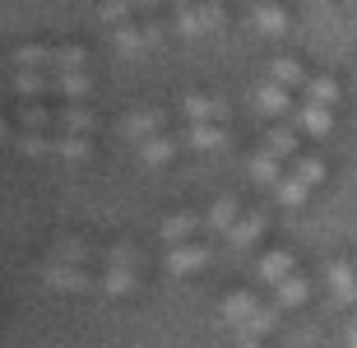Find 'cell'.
Here are the masks:
<instances>
[{
	"instance_id": "cell-22",
	"label": "cell",
	"mask_w": 357,
	"mask_h": 348,
	"mask_svg": "<svg viewBox=\"0 0 357 348\" xmlns=\"http://www.w3.org/2000/svg\"><path fill=\"white\" fill-rule=\"evenodd\" d=\"M52 153H61V158H75V162H84L93 153V144H89V135H52Z\"/></svg>"
},
{
	"instance_id": "cell-16",
	"label": "cell",
	"mask_w": 357,
	"mask_h": 348,
	"mask_svg": "<svg viewBox=\"0 0 357 348\" xmlns=\"http://www.w3.org/2000/svg\"><path fill=\"white\" fill-rule=\"evenodd\" d=\"M199 228H204V218H195V214H172V218H162V241L181 246V241H190Z\"/></svg>"
},
{
	"instance_id": "cell-9",
	"label": "cell",
	"mask_w": 357,
	"mask_h": 348,
	"mask_svg": "<svg viewBox=\"0 0 357 348\" xmlns=\"http://www.w3.org/2000/svg\"><path fill=\"white\" fill-rule=\"evenodd\" d=\"M162 112L158 107H144V112H130V116L121 121V130L130 135V139H139V144H144V139H153V135H162Z\"/></svg>"
},
{
	"instance_id": "cell-24",
	"label": "cell",
	"mask_w": 357,
	"mask_h": 348,
	"mask_svg": "<svg viewBox=\"0 0 357 348\" xmlns=\"http://www.w3.org/2000/svg\"><path fill=\"white\" fill-rule=\"evenodd\" d=\"M47 260H66V265H84V260H89V246H84L79 237H75V241H56L52 251H47Z\"/></svg>"
},
{
	"instance_id": "cell-8",
	"label": "cell",
	"mask_w": 357,
	"mask_h": 348,
	"mask_svg": "<svg viewBox=\"0 0 357 348\" xmlns=\"http://www.w3.org/2000/svg\"><path fill=\"white\" fill-rule=\"evenodd\" d=\"M209 255H213V246H204V241H181V246L167 251V274H190V269H199Z\"/></svg>"
},
{
	"instance_id": "cell-4",
	"label": "cell",
	"mask_w": 357,
	"mask_h": 348,
	"mask_svg": "<svg viewBox=\"0 0 357 348\" xmlns=\"http://www.w3.org/2000/svg\"><path fill=\"white\" fill-rule=\"evenodd\" d=\"M320 176H325V162H320L316 153L297 158V162L288 167V172L278 176V186H274L278 204H283V209H302L306 195H311V186H320Z\"/></svg>"
},
{
	"instance_id": "cell-6",
	"label": "cell",
	"mask_w": 357,
	"mask_h": 348,
	"mask_svg": "<svg viewBox=\"0 0 357 348\" xmlns=\"http://www.w3.org/2000/svg\"><path fill=\"white\" fill-rule=\"evenodd\" d=\"M172 28L181 33V38H204V33H213V28H223V5H218V0H190V5L176 10Z\"/></svg>"
},
{
	"instance_id": "cell-21",
	"label": "cell",
	"mask_w": 357,
	"mask_h": 348,
	"mask_svg": "<svg viewBox=\"0 0 357 348\" xmlns=\"http://www.w3.org/2000/svg\"><path fill=\"white\" fill-rule=\"evenodd\" d=\"M260 232H265V218L260 214H241L232 228H227V246H251V241H260Z\"/></svg>"
},
{
	"instance_id": "cell-14",
	"label": "cell",
	"mask_w": 357,
	"mask_h": 348,
	"mask_svg": "<svg viewBox=\"0 0 357 348\" xmlns=\"http://www.w3.org/2000/svg\"><path fill=\"white\" fill-rule=\"evenodd\" d=\"M251 24L260 28V33H269V38H278V33L288 28V14L278 10L274 0H260V5H251Z\"/></svg>"
},
{
	"instance_id": "cell-15",
	"label": "cell",
	"mask_w": 357,
	"mask_h": 348,
	"mask_svg": "<svg viewBox=\"0 0 357 348\" xmlns=\"http://www.w3.org/2000/svg\"><path fill=\"white\" fill-rule=\"evenodd\" d=\"M223 139H227V135H223L218 121H190V130H185V144L199 149V153H204V149H218Z\"/></svg>"
},
{
	"instance_id": "cell-5",
	"label": "cell",
	"mask_w": 357,
	"mask_h": 348,
	"mask_svg": "<svg viewBox=\"0 0 357 348\" xmlns=\"http://www.w3.org/2000/svg\"><path fill=\"white\" fill-rule=\"evenodd\" d=\"M135 274H139V251H135L130 241H116L112 251H107V269H102V293L112 297H126L135 288Z\"/></svg>"
},
{
	"instance_id": "cell-18",
	"label": "cell",
	"mask_w": 357,
	"mask_h": 348,
	"mask_svg": "<svg viewBox=\"0 0 357 348\" xmlns=\"http://www.w3.org/2000/svg\"><path fill=\"white\" fill-rule=\"evenodd\" d=\"M306 293H311V288H306V279H302V274H288V279H283V283L274 288V307H278V311L302 307V302H306Z\"/></svg>"
},
{
	"instance_id": "cell-20",
	"label": "cell",
	"mask_w": 357,
	"mask_h": 348,
	"mask_svg": "<svg viewBox=\"0 0 357 348\" xmlns=\"http://www.w3.org/2000/svg\"><path fill=\"white\" fill-rule=\"evenodd\" d=\"M176 144H181L176 135H153V139H144V144H139V153H144V167H162V162L176 153Z\"/></svg>"
},
{
	"instance_id": "cell-29",
	"label": "cell",
	"mask_w": 357,
	"mask_h": 348,
	"mask_svg": "<svg viewBox=\"0 0 357 348\" xmlns=\"http://www.w3.org/2000/svg\"><path fill=\"white\" fill-rule=\"evenodd\" d=\"M5 139H10V126H5V116H0V144H5Z\"/></svg>"
},
{
	"instance_id": "cell-28",
	"label": "cell",
	"mask_w": 357,
	"mask_h": 348,
	"mask_svg": "<svg viewBox=\"0 0 357 348\" xmlns=\"http://www.w3.org/2000/svg\"><path fill=\"white\" fill-rule=\"evenodd\" d=\"M237 348H260V339H237Z\"/></svg>"
},
{
	"instance_id": "cell-11",
	"label": "cell",
	"mask_w": 357,
	"mask_h": 348,
	"mask_svg": "<svg viewBox=\"0 0 357 348\" xmlns=\"http://www.w3.org/2000/svg\"><path fill=\"white\" fill-rule=\"evenodd\" d=\"M255 107H260V112H269V116H283V112L292 107V89H283L278 80L255 84Z\"/></svg>"
},
{
	"instance_id": "cell-19",
	"label": "cell",
	"mask_w": 357,
	"mask_h": 348,
	"mask_svg": "<svg viewBox=\"0 0 357 348\" xmlns=\"http://www.w3.org/2000/svg\"><path fill=\"white\" fill-rule=\"evenodd\" d=\"M181 112H185L190 121H223L227 107L218 103V98H209V93H190V98L181 103Z\"/></svg>"
},
{
	"instance_id": "cell-3",
	"label": "cell",
	"mask_w": 357,
	"mask_h": 348,
	"mask_svg": "<svg viewBox=\"0 0 357 348\" xmlns=\"http://www.w3.org/2000/svg\"><path fill=\"white\" fill-rule=\"evenodd\" d=\"M89 52L84 47H14L10 52V70H84Z\"/></svg>"
},
{
	"instance_id": "cell-27",
	"label": "cell",
	"mask_w": 357,
	"mask_h": 348,
	"mask_svg": "<svg viewBox=\"0 0 357 348\" xmlns=\"http://www.w3.org/2000/svg\"><path fill=\"white\" fill-rule=\"evenodd\" d=\"M348 348H357V311L348 316Z\"/></svg>"
},
{
	"instance_id": "cell-26",
	"label": "cell",
	"mask_w": 357,
	"mask_h": 348,
	"mask_svg": "<svg viewBox=\"0 0 357 348\" xmlns=\"http://www.w3.org/2000/svg\"><path fill=\"white\" fill-rule=\"evenodd\" d=\"M130 14H139V10H135V0H102V19H107L112 28L130 24Z\"/></svg>"
},
{
	"instance_id": "cell-7",
	"label": "cell",
	"mask_w": 357,
	"mask_h": 348,
	"mask_svg": "<svg viewBox=\"0 0 357 348\" xmlns=\"http://www.w3.org/2000/svg\"><path fill=\"white\" fill-rule=\"evenodd\" d=\"M42 279L52 283V288H61V293H89V288H93L89 269L66 265V260H42Z\"/></svg>"
},
{
	"instance_id": "cell-25",
	"label": "cell",
	"mask_w": 357,
	"mask_h": 348,
	"mask_svg": "<svg viewBox=\"0 0 357 348\" xmlns=\"http://www.w3.org/2000/svg\"><path fill=\"white\" fill-rule=\"evenodd\" d=\"M334 98H339V84H334L330 75H316V80L306 84V103H325V107H334Z\"/></svg>"
},
{
	"instance_id": "cell-23",
	"label": "cell",
	"mask_w": 357,
	"mask_h": 348,
	"mask_svg": "<svg viewBox=\"0 0 357 348\" xmlns=\"http://www.w3.org/2000/svg\"><path fill=\"white\" fill-rule=\"evenodd\" d=\"M269 80H278L283 84V89H306V75H302V66H297V61H292V56H278L274 66H269Z\"/></svg>"
},
{
	"instance_id": "cell-30",
	"label": "cell",
	"mask_w": 357,
	"mask_h": 348,
	"mask_svg": "<svg viewBox=\"0 0 357 348\" xmlns=\"http://www.w3.org/2000/svg\"><path fill=\"white\" fill-rule=\"evenodd\" d=\"M167 5H172V10H181V5H190V0H167Z\"/></svg>"
},
{
	"instance_id": "cell-13",
	"label": "cell",
	"mask_w": 357,
	"mask_h": 348,
	"mask_svg": "<svg viewBox=\"0 0 357 348\" xmlns=\"http://www.w3.org/2000/svg\"><path fill=\"white\" fill-rule=\"evenodd\" d=\"M288 274H297V269H292V255H288V251H269L265 260L255 265V279H260V283H274V288L288 279Z\"/></svg>"
},
{
	"instance_id": "cell-10",
	"label": "cell",
	"mask_w": 357,
	"mask_h": 348,
	"mask_svg": "<svg viewBox=\"0 0 357 348\" xmlns=\"http://www.w3.org/2000/svg\"><path fill=\"white\" fill-rule=\"evenodd\" d=\"M330 288H334L339 307H357V269L348 260H334L330 265Z\"/></svg>"
},
{
	"instance_id": "cell-1",
	"label": "cell",
	"mask_w": 357,
	"mask_h": 348,
	"mask_svg": "<svg viewBox=\"0 0 357 348\" xmlns=\"http://www.w3.org/2000/svg\"><path fill=\"white\" fill-rule=\"evenodd\" d=\"M278 316L283 311L274 307V302H260L255 293H246V288H237V293H227L223 297V321L237 330L241 339H260V335H269L278 325Z\"/></svg>"
},
{
	"instance_id": "cell-12",
	"label": "cell",
	"mask_w": 357,
	"mask_h": 348,
	"mask_svg": "<svg viewBox=\"0 0 357 348\" xmlns=\"http://www.w3.org/2000/svg\"><path fill=\"white\" fill-rule=\"evenodd\" d=\"M241 218V204L232 200V195H223L218 204H209V214H204V232H223L227 237V228Z\"/></svg>"
},
{
	"instance_id": "cell-2",
	"label": "cell",
	"mask_w": 357,
	"mask_h": 348,
	"mask_svg": "<svg viewBox=\"0 0 357 348\" xmlns=\"http://www.w3.org/2000/svg\"><path fill=\"white\" fill-rule=\"evenodd\" d=\"M297 153V130L292 126H278L269 130V139L251 153V176L260 186H278V172H283V162Z\"/></svg>"
},
{
	"instance_id": "cell-31",
	"label": "cell",
	"mask_w": 357,
	"mask_h": 348,
	"mask_svg": "<svg viewBox=\"0 0 357 348\" xmlns=\"http://www.w3.org/2000/svg\"><path fill=\"white\" fill-rule=\"evenodd\" d=\"M5 66H10V56H5V52H0V70H5Z\"/></svg>"
},
{
	"instance_id": "cell-17",
	"label": "cell",
	"mask_w": 357,
	"mask_h": 348,
	"mask_svg": "<svg viewBox=\"0 0 357 348\" xmlns=\"http://www.w3.org/2000/svg\"><path fill=\"white\" fill-rule=\"evenodd\" d=\"M297 126H302L306 135H330V126H334V116H330V107L325 103H302V112H297Z\"/></svg>"
}]
</instances>
